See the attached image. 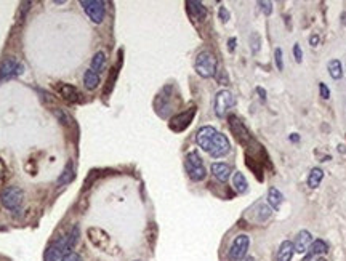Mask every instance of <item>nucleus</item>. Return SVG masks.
<instances>
[{"mask_svg": "<svg viewBox=\"0 0 346 261\" xmlns=\"http://www.w3.org/2000/svg\"><path fill=\"white\" fill-rule=\"evenodd\" d=\"M196 141L207 154L215 159L223 157V155H226L231 151V143L226 138V135L220 133L218 130L210 125L199 128V132L196 135Z\"/></svg>", "mask_w": 346, "mask_h": 261, "instance_id": "nucleus-1", "label": "nucleus"}, {"mask_svg": "<svg viewBox=\"0 0 346 261\" xmlns=\"http://www.w3.org/2000/svg\"><path fill=\"white\" fill-rule=\"evenodd\" d=\"M185 167H186V171H188L189 178H191L193 181H196V183L202 181L207 177V170L204 167V162L201 159V155H199V152H196V151H191V152L186 154Z\"/></svg>", "mask_w": 346, "mask_h": 261, "instance_id": "nucleus-2", "label": "nucleus"}, {"mask_svg": "<svg viewBox=\"0 0 346 261\" xmlns=\"http://www.w3.org/2000/svg\"><path fill=\"white\" fill-rule=\"evenodd\" d=\"M23 199H24V193L18 186L5 188L2 191V194H0V202H2V205L13 213H18L21 210Z\"/></svg>", "mask_w": 346, "mask_h": 261, "instance_id": "nucleus-3", "label": "nucleus"}, {"mask_svg": "<svg viewBox=\"0 0 346 261\" xmlns=\"http://www.w3.org/2000/svg\"><path fill=\"white\" fill-rule=\"evenodd\" d=\"M216 66H218L216 58L210 53V51H202V53H199L196 58V63H194L196 72L201 77H204V79H209V77L215 75Z\"/></svg>", "mask_w": 346, "mask_h": 261, "instance_id": "nucleus-4", "label": "nucleus"}, {"mask_svg": "<svg viewBox=\"0 0 346 261\" xmlns=\"http://www.w3.org/2000/svg\"><path fill=\"white\" fill-rule=\"evenodd\" d=\"M80 5L83 8V12L86 13V16H89L95 24L103 23L105 15H106L105 2H101V0H80Z\"/></svg>", "mask_w": 346, "mask_h": 261, "instance_id": "nucleus-5", "label": "nucleus"}, {"mask_svg": "<svg viewBox=\"0 0 346 261\" xmlns=\"http://www.w3.org/2000/svg\"><path fill=\"white\" fill-rule=\"evenodd\" d=\"M24 72V66L21 61H18L13 56H8L7 59H4V63L0 64V83L13 79V77H18Z\"/></svg>", "mask_w": 346, "mask_h": 261, "instance_id": "nucleus-6", "label": "nucleus"}, {"mask_svg": "<svg viewBox=\"0 0 346 261\" xmlns=\"http://www.w3.org/2000/svg\"><path fill=\"white\" fill-rule=\"evenodd\" d=\"M69 251H72V248L67 245L66 237H59L56 242H53L45 251V261H63Z\"/></svg>", "mask_w": 346, "mask_h": 261, "instance_id": "nucleus-7", "label": "nucleus"}, {"mask_svg": "<svg viewBox=\"0 0 346 261\" xmlns=\"http://www.w3.org/2000/svg\"><path fill=\"white\" fill-rule=\"evenodd\" d=\"M236 104V100L232 97V93L229 90H220L215 97V114L218 117H224L228 114V111Z\"/></svg>", "mask_w": 346, "mask_h": 261, "instance_id": "nucleus-8", "label": "nucleus"}, {"mask_svg": "<svg viewBox=\"0 0 346 261\" xmlns=\"http://www.w3.org/2000/svg\"><path fill=\"white\" fill-rule=\"evenodd\" d=\"M248 245H250V237L247 236V234H239V236L231 243V248L228 251V258L231 261L244 259L247 250H248Z\"/></svg>", "mask_w": 346, "mask_h": 261, "instance_id": "nucleus-9", "label": "nucleus"}, {"mask_svg": "<svg viewBox=\"0 0 346 261\" xmlns=\"http://www.w3.org/2000/svg\"><path fill=\"white\" fill-rule=\"evenodd\" d=\"M196 114V108H191L189 111H185L181 112V114L175 116L171 120H170V128L173 130V132H183V130L191 124V120Z\"/></svg>", "mask_w": 346, "mask_h": 261, "instance_id": "nucleus-10", "label": "nucleus"}, {"mask_svg": "<svg viewBox=\"0 0 346 261\" xmlns=\"http://www.w3.org/2000/svg\"><path fill=\"white\" fill-rule=\"evenodd\" d=\"M89 239H90V242L93 243L95 247H98L101 250H108L109 248L111 239L108 236V232H105L100 228H90L89 229Z\"/></svg>", "mask_w": 346, "mask_h": 261, "instance_id": "nucleus-11", "label": "nucleus"}, {"mask_svg": "<svg viewBox=\"0 0 346 261\" xmlns=\"http://www.w3.org/2000/svg\"><path fill=\"white\" fill-rule=\"evenodd\" d=\"M311 243H313V236H311L309 231L303 229L297 234V239H295V242H293V247H295L297 253H306Z\"/></svg>", "mask_w": 346, "mask_h": 261, "instance_id": "nucleus-12", "label": "nucleus"}, {"mask_svg": "<svg viewBox=\"0 0 346 261\" xmlns=\"http://www.w3.org/2000/svg\"><path fill=\"white\" fill-rule=\"evenodd\" d=\"M56 90H58V93L61 95V97H63L66 101H71V103L79 101L80 93H79V90H77L75 86H72V85H69V83H58V85H56Z\"/></svg>", "mask_w": 346, "mask_h": 261, "instance_id": "nucleus-13", "label": "nucleus"}, {"mask_svg": "<svg viewBox=\"0 0 346 261\" xmlns=\"http://www.w3.org/2000/svg\"><path fill=\"white\" fill-rule=\"evenodd\" d=\"M212 173H213V177L218 180V181L226 183L229 180V177H231L232 170H231V167H229L228 163L215 162V163H212Z\"/></svg>", "mask_w": 346, "mask_h": 261, "instance_id": "nucleus-14", "label": "nucleus"}, {"mask_svg": "<svg viewBox=\"0 0 346 261\" xmlns=\"http://www.w3.org/2000/svg\"><path fill=\"white\" fill-rule=\"evenodd\" d=\"M186 5H188V12H189V15H191L194 20H197V21L205 20V16H207V8L204 7L202 2H197V0H189V2H186Z\"/></svg>", "mask_w": 346, "mask_h": 261, "instance_id": "nucleus-15", "label": "nucleus"}, {"mask_svg": "<svg viewBox=\"0 0 346 261\" xmlns=\"http://www.w3.org/2000/svg\"><path fill=\"white\" fill-rule=\"evenodd\" d=\"M327 250H328V245H327V243H325L324 240H314V242L309 245L308 256L305 258V261L313 259V258L317 256V255H324V253H327Z\"/></svg>", "mask_w": 346, "mask_h": 261, "instance_id": "nucleus-16", "label": "nucleus"}, {"mask_svg": "<svg viewBox=\"0 0 346 261\" xmlns=\"http://www.w3.org/2000/svg\"><path fill=\"white\" fill-rule=\"evenodd\" d=\"M293 251H295V247H293V242L290 240H284L279 247L278 251V261H290L293 256Z\"/></svg>", "mask_w": 346, "mask_h": 261, "instance_id": "nucleus-17", "label": "nucleus"}, {"mask_svg": "<svg viewBox=\"0 0 346 261\" xmlns=\"http://www.w3.org/2000/svg\"><path fill=\"white\" fill-rule=\"evenodd\" d=\"M83 85H85L86 90L98 89V85H100V74L92 71V69H86V71L83 72Z\"/></svg>", "mask_w": 346, "mask_h": 261, "instance_id": "nucleus-18", "label": "nucleus"}, {"mask_svg": "<svg viewBox=\"0 0 346 261\" xmlns=\"http://www.w3.org/2000/svg\"><path fill=\"white\" fill-rule=\"evenodd\" d=\"M268 202H270L273 210H279L281 204L284 202V196L281 191L276 188H270V191H268Z\"/></svg>", "mask_w": 346, "mask_h": 261, "instance_id": "nucleus-19", "label": "nucleus"}, {"mask_svg": "<svg viewBox=\"0 0 346 261\" xmlns=\"http://www.w3.org/2000/svg\"><path fill=\"white\" fill-rule=\"evenodd\" d=\"M328 69V74L333 80H340L343 77V66H341V61L340 59H330L327 64Z\"/></svg>", "mask_w": 346, "mask_h": 261, "instance_id": "nucleus-20", "label": "nucleus"}, {"mask_svg": "<svg viewBox=\"0 0 346 261\" xmlns=\"http://www.w3.org/2000/svg\"><path fill=\"white\" fill-rule=\"evenodd\" d=\"M105 67H106V55L103 53V51H98V53H95V56L92 59L90 69L97 74H101L103 71H105Z\"/></svg>", "mask_w": 346, "mask_h": 261, "instance_id": "nucleus-21", "label": "nucleus"}, {"mask_svg": "<svg viewBox=\"0 0 346 261\" xmlns=\"http://www.w3.org/2000/svg\"><path fill=\"white\" fill-rule=\"evenodd\" d=\"M322 178H324V171H322V168H319V167L311 168L309 175H308V186H309L311 189H316L319 185H321Z\"/></svg>", "mask_w": 346, "mask_h": 261, "instance_id": "nucleus-22", "label": "nucleus"}, {"mask_svg": "<svg viewBox=\"0 0 346 261\" xmlns=\"http://www.w3.org/2000/svg\"><path fill=\"white\" fill-rule=\"evenodd\" d=\"M72 180H74V163L72 162H67V165L64 167L63 173H61V177H59L58 181H56V185L58 186H66Z\"/></svg>", "mask_w": 346, "mask_h": 261, "instance_id": "nucleus-23", "label": "nucleus"}, {"mask_svg": "<svg viewBox=\"0 0 346 261\" xmlns=\"http://www.w3.org/2000/svg\"><path fill=\"white\" fill-rule=\"evenodd\" d=\"M232 185H234V189L237 191L239 194H245L248 191V183L245 180V177L242 175L240 171L234 173V178H232Z\"/></svg>", "mask_w": 346, "mask_h": 261, "instance_id": "nucleus-24", "label": "nucleus"}, {"mask_svg": "<svg viewBox=\"0 0 346 261\" xmlns=\"http://www.w3.org/2000/svg\"><path fill=\"white\" fill-rule=\"evenodd\" d=\"M255 210H256L255 212V220L260 221V223H265L271 216V207H268L265 204H258L255 207Z\"/></svg>", "mask_w": 346, "mask_h": 261, "instance_id": "nucleus-25", "label": "nucleus"}, {"mask_svg": "<svg viewBox=\"0 0 346 261\" xmlns=\"http://www.w3.org/2000/svg\"><path fill=\"white\" fill-rule=\"evenodd\" d=\"M64 237L67 240V245L74 248L77 245V242H79V237H80V231H79V226H72L71 231H69L67 234H64Z\"/></svg>", "mask_w": 346, "mask_h": 261, "instance_id": "nucleus-26", "label": "nucleus"}, {"mask_svg": "<svg viewBox=\"0 0 346 261\" xmlns=\"http://www.w3.org/2000/svg\"><path fill=\"white\" fill-rule=\"evenodd\" d=\"M274 56H276V66H278L279 71H284V63H282V51L281 48H276L274 51Z\"/></svg>", "mask_w": 346, "mask_h": 261, "instance_id": "nucleus-27", "label": "nucleus"}, {"mask_svg": "<svg viewBox=\"0 0 346 261\" xmlns=\"http://www.w3.org/2000/svg\"><path fill=\"white\" fill-rule=\"evenodd\" d=\"M258 7L262 8L266 16H270L273 13V4L271 2H258Z\"/></svg>", "mask_w": 346, "mask_h": 261, "instance_id": "nucleus-28", "label": "nucleus"}, {"mask_svg": "<svg viewBox=\"0 0 346 261\" xmlns=\"http://www.w3.org/2000/svg\"><path fill=\"white\" fill-rule=\"evenodd\" d=\"M319 92H321V97H322L324 100H328V98H330V90H328V86H327L324 82L319 83Z\"/></svg>", "mask_w": 346, "mask_h": 261, "instance_id": "nucleus-29", "label": "nucleus"}, {"mask_svg": "<svg viewBox=\"0 0 346 261\" xmlns=\"http://www.w3.org/2000/svg\"><path fill=\"white\" fill-rule=\"evenodd\" d=\"M63 261H83L82 259V256L79 255V253H77V251H69V253L66 255V258L63 259Z\"/></svg>", "mask_w": 346, "mask_h": 261, "instance_id": "nucleus-30", "label": "nucleus"}, {"mask_svg": "<svg viewBox=\"0 0 346 261\" xmlns=\"http://www.w3.org/2000/svg\"><path fill=\"white\" fill-rule=\"evenodd\" d=\"M293 56H295L297 63H301V59H303V51H301V47L298 45V43H295V45H293Z\"/></svg>", "mask_w": 346, "mask_h": 261, "instance_id": "nucleus-31", "label": "nucleus"}, {"mask_svg": "<svg viewBox=\"0 0 346 261\" xmlns=\"http://www.w3.org/2000/svg\"><path fill=\"white\" fill-rule=\"evenodd\" d=\"M218 15H220V20H221L223 23H228V20H229V12L226 10V8H224V7H220Z\"/></svg>", "mask_w": 346, "mask_h": 261, "instance_id": "nucleus-32", "label": "nucleus"}, {"mask_svg": "<svg viewBox=\"0 0 346 261\" xmlns=\"http://www.w3.org/2000/svg\"><path fill=\"white\" fill-rule=\"evenodd\" d=\"M55 114H56V117H58L59 120L63 119V120H64V124H69V122H71V119H69V116L66 114V112H63V111L59 112V109H55Z\"/></svg>", "mask_w": 346, "mask_h": 261, "instance_id": "nucleus-33", "label": "nucleus"}, {"mask_svg": "<svg viewBox=\"0 0 346 261\" xmlns=\"http://www.w3.org/2000/svg\"><path fill=\"white\" fill-rule=\"evenodd\" d=\"M309 43L313 47H317V43H319V36H311L309 37Z\"/></svg>", "mask_w": 346, "mask_h": 261, "instance_id": "nucleus-34", "label": "nucleus"}, {"mask_svg": "<svg viewBox=\"0 0 346 261\" xmlns=\"http://www.w3.org/2000/svg\"><path fill=\"white\" fill-rule=\"evenodd\" d=\"M236 42H237L236 39H229V50H231V51L236 50Z\"/></svg>", "mask_w": 346, "mask_h": 261, "instance_id": "nucleus-35", "label": "nucleus"}, {"mask_svg": "<svg viewBox=\"0 0 346 261\" xmlns=\"http://www.w3.org/2000/svg\"><path fill=\"white\" fill-rule=\"evenodd\" d=\"M256 92H258L260 95H262V100H263V101H266V92L262 89V86H258V89H256Z\"/></svg>", "mask_w": 346, "mask_h": 261, "instance_id": "nucleus-36", "label": "nucleus"}, {"mask_svg": "<svg viewBox=\"0 0 346 261\" xmlns=\"http://www.w3.org/2000/svg\"><path fill=\"white\" fill-rule=\"evenodd\" d=\"M240 261H255V258H252V256H245L244 259H240Z\"/></svg>", "mask_w": 346, "mask_h": 261, "instance_id": "nucleus-37", "label": "nucleus"}, {"mask_svg": "<svg viewBox=\"0 0 346 261\" xmlns=\"http://www.w3.org/2000/svg\"><path fill=\"white\" fill-rule=\"evenodd\" d=\"M290 140H292V141H298V140H300V136H298V135H297V136H295V135H293V136L290 138Z\"/></svg>", "mask_w": 346, "mask_h": 261, "instance_id": "nucleus-38", "label": "nucleus"}, {"mask_svg": "<svg viewBox=\"0 0 346 261\" xmlns=\"http://www.w3.org/2000/svg\"><path fill=\"white\" fill-rule=\"evenodd\" d=\"M316 261H325V259H324V258H317Z\"/></svg>", "mask_w": 346, "mask_h": 261, "instance_id": "nucleus-39", "label": "nucleus"}]
</instances>
